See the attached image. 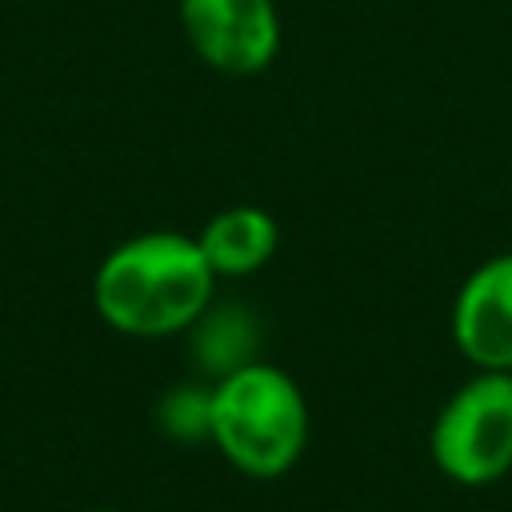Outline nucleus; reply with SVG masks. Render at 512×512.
<instances>
[{
    "label": "nucleus",
    "mask_w": 512,
    "mask_h": 512,
    "mask_svg": "<svg viewBox=\"0 0 512 512\" xmlns=\"http://www.w3.org/2000/svg\"><path fill=\"white\" fill-rule=\"evenodd\" d=\"M208 268L220 276H252L256 268H264L276 248H280V224L272 212L256 208V204H236L216 212L200 236H196Z\"/></svg>",
    "instance_id": "obj_6"
},
{
    "label": "nucleus",
    "mask_w": 512,
    "mask_h": 512,
    "mask_svg": "<svg viewBox=\"0 0 512 512\" xmlns=\"http://www.w3.org/2000/svg\"><path fill=\"white\" fill-rule=\"evenodd\" d=\"M180 24L192 52L224 76L264 72L280 52L272 0H180Z\"/></svg>",
    "instance_id": "obj_4"
},
{
    "label": "nucleus",
    "mask_w": 512,
    "mask_h": 512,
    "mask_svg": "<svg viewBox=\"0 0 512 512\" xmlns=\"http://www.w3.org/2000/svg\"><path fill=\"white\" fill-rule=\"evenodd\" d=\"M452 340L480 372H512V252L468 272L452 304Z\"/></svg>",
    "instance_id": "obj_5"
},
{
    "label": "nucleus",
    "mask_w": 512,
    "mask_h": 512,
    "mask_svg": "<svg viewBox=\"0 0 512 512\" xmlns=\"http://www.w3.org/2000/svg\"><path fill=\"white\" fill-rule=\"evenodd\" d=\"M244 316L240 312H224V316H200L192 328H196V348H200V360L212 368V372H232L240 364H248V332L240 324Z\"/></svg>",
    "instance_id": "obj_7"
},
{
    "label": "nucleus",
    "mask_w": 512,
    "mask_h": 512,
    "mask_svg": "<svg viewBox=\"0 0 512 512\" xmlns=\"http://www.w3.org/2000/svg\"><path fill=\"white\" fill-rule=\"evenodd\" d=\"M156 420L176 440H208L212 436V388H192V384L172 388L160 400Z\"/></svg>",
    "instance_id": "obj_8"
},
{
    "label": "nucleus",
    "mask_w": 512,
    "mask_h": 512,
    "mask_svg": "<svg viewBox=\"0 0 512 512\" xmlns=\"http://www.w3.org/2000/svg\"><path fill=\"white\" fill-rule=\"evenodd\" d=\"M100 512H104V508H100Z\"/></svg>",
    "instance_id": "obj_9"
},
{
    "label": "nucleus",
    "mask_w": 512,
    "mask_h": 512,
    "mask_svg": "<svg viewBox=\"0 0 512 512\" xmlns=\"http://www.w3.org/2000/svg\"><path fill=\"white\" fill-rule=\"evenodd\" d=\"M432 460L456 484H492L512 468V372H476L432 424Z\"/></svg>",
    "instance_id": "obj_3"
},
{
    "label": "nucleus",
    "mask_w": 512,
    "mask_h": 512,
    "mask_svg": "<svg viewBox=\"0 0 512 512\" xmlns=\"http://www.w3.org/2000/svg\"><path fill=\"white\" fill-rule=\"evenodd\" d=\"M232 468L256 480L288 472L308 440V404L296 380L248 360L212 384V436Z\"/></svg>",
    "instance_id": "obj_2"
},
{
    "label": "nucleus",
    "mask_w": 512,
    "mask_h": 512,
    "mask_svg": "<svg viewBox=\"0 0 512 512\" xmlns=\"http://www.w3.org/2000/svg\"><path fill=\"white\" fill-rule=\"evenodd\" d=\"M216 272L196 236L144 232L116 244L92 280L100 320L124 336H172L192 328L212 300Z\"/></svg>",
    "instance_id": "obj_1"
}]
</instances>
